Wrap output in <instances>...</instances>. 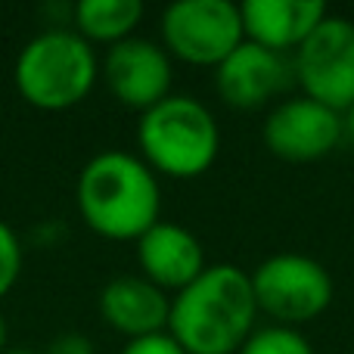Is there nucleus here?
I'll return each mask as SVG.
<instances>
[{
	"mask_svg": "<svg viewBox=\"0 0 354 354\" xmlns=\"http://www.w3.org/2000/svg\"><path fill=\"white\" fill-rule=\"evenodd\" d=\"M137 268L162 292L177 295L208 268L205 245L189 227L159 221L137 239Z\"/></svg>",
	"mask_w": 354,
	"mask_h": 354,
	"instance_id": "nucleus-10",
	"label": "nucleus"
},
{
	"mask_svg": "<svg viewBox=\"0 0 354 354\" xmlns=\"http://www.w3.org/2000/svg\"><path fill=\"white\" fill-rule=\"evenodd\" d=\"M44 354H97V345L84 333H59L47 342Z\"/></svg>",
	"mask_w": 354,
	"mask_h": 354,
	"instance_id": "nucleus-18",
	"label": "nucleus"
},
{
	"mask_svg": "<svg viewBox=\"0 0 354 354\" xmlns=\"http://www.w3.org/2000/svg\"><path fill=\"white\" fill-rule=\"evenodd\" d=\"M236 354H314L311 342L292 326H258Z\"/></svg>",
	"mask_w": 354,
	"mask_h": 354,
	"instance_id": "nucleus-15",
	"label": "nucleus"
},
{
	"mask_svg": "<svg viewBox=\"0 0 354 354\" xmlns=\"http://www.w3.org/2000/svg\"><path fill=\"white\" fill-rule=\"evenodd\" d=\"M243 41V16L230 0H177L162 12L159 44L187 66L218 68Z\"/></svg>",
	"mask_w": 354,
	"mask_h": 354,
	"instance_id": "nucleus-6",
	"label": "nucleus"
},
{
	"mask_svg": "<svg viewBox=\"0 0 354 354\" xmlns=\"http://www.w3.org/2000/svg\"><path fill=\"white\" fill-rule=\"evenodd\" d=\"M345 137V115L314 103L308 97H292L268 112L261 140L270 156L283 162H320L336 153Z\"/></svg>",
	"mask_w": 354,
	"mask_h": 354,
	"instance_id": "nucleus-9",
	"label": "nucleus"
},
{
	"mask_svg": "<svg viewBox=\"0 0 354 354\" xmlns=\"http://www.w3.org/2000/svg\"><path fill=\"white\" fill-rule=\"evenodd\" d=\"M249 277L258 314H268L277 326L299 330L333 305V274L317 258L301 252H277Z\"/></svg>",
	"mask_w": 354,
	"mask_h": 354,
	"instance_id": "nucleus-5",
	"label": "nucleus"
},
{
	"mask_svg": "<svg viewBox=\"0 0 354 354\" xmlns=\"http://www.w3.org/2000/svg\"><path fill=\"white\" fill-rule=\"evenodd\" d=\"M140 159L162 177L196 180L208 174L221 153V128L202 100L171 93L137 122Z\"/></svg>",
	"mask_w": 354,
	"mask_h": 354,
	"instance_id": "nucleus-4",
	"label": "nucleus"
},
{
	"mask_svg": "<svg viewBox=\"0 0 354 354\" xmlns=\"http://www.w3.org/2000/svg\"><path fill=\"white\" fill-rule=\"evenodd\" d=\"M100 78L124 109L143 115L174 93V59L159 41L134 35L106 50L100 59Z\"/></svg>",
	"mask_w": 354,
	"mask_h": 354,
	"instance_id": "nucleus-8",
	"label": "nucleus"
},
{
	"mask_svg": "<svg viewBox=\"0 0 354 354\" xmlns=\"http://www.w3.org/2000/svg\"><path fill=\"white\" fill-rule=\"evenodd\" d=\"M75 205L87 230L112 243H137L162 214L159 174L134 153L103 149L75 180Z\"/></svg>",
	"mask_w": 354,
	"mask_h": 354,
	"instance_id": "nucleus-2",
	"label": "nucleus"
},
{
	"mask_svg": "<svg viewBox=\"0 0 354 354\" xmlns=\"http://www.w3.org/2000/svg\"><path fill=\"white\" fill-rule=\"evenodd\" d=\"M345 137H348V140L354 143V106L348 112H345Z\"/></svg>",
	"mask_w": 354,
	"mask_h": 354,
	"instance_id": "nucleus-20",
	"label": "nucleus"
},
{
	"mask_svg": "<svg viewBox=\"0 0 354 354\" xmlns=\"http://www.w3.org/2000/svg\"><path fill=\"white\" fill-rule=\"evenodd\" d=\"M286 75V56L243 41L214 68V91L233 109H258L283 91Z\"/></svg>",
	"mask_w": 354,
	"mask_h": 354,
	"instance_id": "nucleus-11",
	"label": "nucleus"
},
{
	"mask_svg": "<svg viewBox=\"0 0 354 354\" xmlns=\"http://www.w3.org/2000/svg\"><path fill=\"white\" fill-rule=\"evenodd\" d=\"M301 97L345 112L354 106V22L345 16H326L305 37L292 59Z\"/></svg>",
	"mask_w": 354,
	"mask_h": 354,
	"instance_id": "nucleus-7",
	"label": "nucleus"
},
{
	"mask_svg": "<svg viewBox=\"0 0 354 354\" xmlns=\"http://www.w3.org/2000/svg\"><path fill=\"white\" fill-rule=\"evenodd\" d=\"M25 264V249L19 233L0 218V299L10 295V289L16 286L19 274H22Z\"/></svg>",
	"mask_w": 354,
	"mask_h": 354,
	"instance_id": "nucleus-16",
	"label": "nucleus"
},
{
	"mask_svg": "<svg viewBox=\"0 0 354 354\" xmlns=\"http://www.w3.org/2000/svg\"><path fill=\"white\" fill-rule=\"evenodd\" d=\"M239 16L245 41L286 56L289 50L295 53L330 12L320 0H245L239 3Z\"/></svg>",
	"mask_w": 354,
	"mask_h": 354,
	"instance_id": "nucleus-13",
	"label": "nucleus"
},
{
	"mask_svg": "<svg viewBox=\"0 0 354 354\" xmlns=\"http://www.w3.org/2000/svg\"><path fill=\"white\" fill-rule=\"evenodd\" d=\"M6 342H10V326H6V317L0 311V354L6 351Z\"/></svg>",
	"mask_w": 354,
	"mask_h": 354,
	"instance_id": "nucleus-19",
	"label": "nucleus"
},
{
	"mask_svg": "<svg viewBox=\"0 0 354 354\" xmlns=\"http://www.w3.org/2000/svg\"><path fill=\"white\" fill-rule=\"evenodd\" d=\"M143 22L140 0H81L72 6V25L87 44H103L106 50L134 37Z\"/></svg>",
	"mask_w": 354,
	"mask_h": 354,
	"instance_id": "nucleus-14",
	"label": "nucleus"
},
{
	"mask_svg": "<svg viewBox=\"0 0 354 354\" xmlns=\"http://www.w3.org/2000/svg\"><path fill=\"white\" fill-rule=\"evenodd\" d=\"M100 314L103 320L131 342V339L168 333L171 295L140 274H118L100 289Z\"/></svg>",
	"mask_w": 354,
	"mask_h": 354,
	"instance_id": "nucleus-12",
	"label": "nucleus"
},
{
	"mask_svg": "<svg viewBox=\"0 0 354 354\" xmlns=\"http://www.w3.org/2000/svg\"><path fill=\"white\" fill-rule=\"evenodd\" d=\"M3 354H37V351H28V348H6Z\"/></svg>",
	"mask_w": 354,
	"mask_h": 354,
	"instance_id": "nucleus-21",
	"label": "nucleus"
},
{
	"mask_svg": "<svg viewBox=\"0 0 354 354\" xmlns=\"http://www.w3.org/2000/svg\"><path fill=\"white\" fill-rule=\"evenodd\" d=\"M100 56L75 28L53 25L35 35L16 56L12 84L19 97L41 112H68L93 93Z\"/></svg>",
	"mask_w": 354,
	"mask_h": 354,
	"instance_id": "nucleus-3",
	"label": "nucleus"
},
{
	"mask_svg": "<svg viewBox=\"0 0 354 354\" xmlns=\"http://www.w3.org/2000/svg\"><path fill=\"white\" fill-rule=\"evenodd\" d=\"M258 301L249 270L208 264L187 289L171 295L168 336L187 354H236L258 330Z\"/></svg>",
	"mask_w": 354,
	"mask_h": 354,
	"instance_id": "nucleus-1",
	"label": "nucleus"
},
{
	"mask_svg": "<svg viewBox=\"0 0 354 354\" xmlns=\"http://www.w3.org/2000/svg\"><path fill=\"white\" fill-rule=\"evenodd\" d=\"M122 354H187V351H183L168 333H156V336L131 339L122 348Z\"/></svg>",
	"mask_w": 354,
	"mask_h": 354,
	"instance_id": "nucleus-17",
	"label": "nucleus"
}]
</instances>
